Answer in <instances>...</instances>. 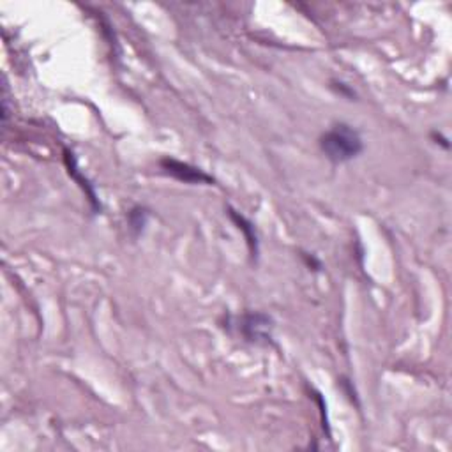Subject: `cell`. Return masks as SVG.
Listing matches in <instances>:
<instances>
[{
    "instance_id": "cell-1",
    "label": "cell",
    "mask_w": 452,
    "mask_h": 452,
    "mask_svg": "<svg viewBox=\"0 0 452 452\" xmlns=\"http://www.w3.org/2000/svg\"><path fill=\"white\" fill-rule=\"evenodd\" d=\"M320 149L327 159L336 165H341L355 159L364 149V144L357 129L341 122V124H334L322 135Z\"/></svg>"
},
{
    "instance_id": "cell-2",
    "label": "cell",
    "mask_w": 452,
    "mask_h": 452,
    "mask_svg": "<svg viewBox=\"0 0 452 452\" xmlns=\"http://www.w3.org/2000/svg\"><path fill=\"white\" fill-rule=\"evenodd\" d=\"M268 329H270V318L263 313H251L239 318V331L249 341L268 343L270 341Z\"/></svg>"
},
{
    "instance_id": "cell-3",
    "label": "cell",
    "mask_w": 452,
    "mask_h": 452,
    "mask_svg": "<svg viewBox=\"0 0 452 452\" xmlns=\"http://www.w3.org/2000/svg\"><path fill=\"white\" fill-rule=\"evenodd\" d=\"M161 166L166 170V173L173 175L175 179L182 180V182H188V184H212L214 182L212 177L203 173L202 170L186 165V163L177 161V159H163Z\"/></svg>"
},
{
    "instance_id": "cell-4",
    "label": "cell",
    "mask_w": 452,
    "mask_h": 452,
    "mask_svg": "<svg viewBox=\"0 0 452 452\" xmlns=\"http://www.w3.org/2000/svg\"><path fill=\"white\" fill-rule=\"evenodd\" d=\"M66 165H67V168H69V173H71V175H73L74 179H76L78 182H80L81 188H83L85 191H87L88 200H90V203H93V205H94V210H101L100 202H97V198H96V193L93 191V188H88L87 179H83V177H81L80 173H78L76 161H74V158H73V152H69V151H66Z\"/></svg>"
},
{
    "instance_id": "cell-5",
    "label": "cell",
    "mask_w": 452,
    "mask_h": 452,
    "mask_svg": "<svg viewBox=\"0 0 452 452\" xmlns=\"http://www.w3.org/2000/svg\"><path fill=\"white\" fill-rule=\"evenodd\" d=\"M230 217H232V219L239 224V228L246 233V239H247V244H249V247H251V253L258 254V239H256V232H254L253 224H251L246 217L239 216L235 210H230Z\"/></svg>"
},
{
    "instance_id": "cell-6",
    "label": "cell",
    "mask_w": 452,
    "mask_h": 452,
    "mask_svg": "<svg viewBox=\"0 0 452 452\" xmlns=\"http://www.w3.org/2000/svg\"><path fill=\"white\" fill-rule=\"evenodd\" d=\"M128 219H129V228L135 232V235H140V233L144 232L145 226H147V221H149L147 209H144V207H135V209H131V212H129Z\"/></svg>"
}]
</instances>
